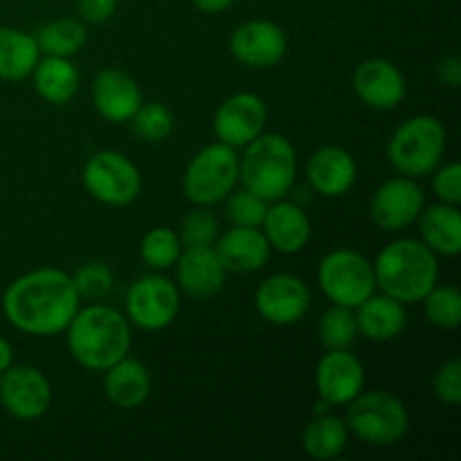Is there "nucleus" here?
I'll return each mask as SVG.
<instances>
[{
    "instance_id": "f257e3e1",
    "label": "nucleus",
    "mask_w": 461,
    "mask_h": 461,
    "mask_svg": "<svg viewBox=\"0 0 461 461\" xmlns=\"http://www.w3.org/2000/svg\"><path fill=\"white\" fill-rule=\"evenodd\" d=\"M3 315L16 331L34 338L59 336L81 306L72 275L36 268L14 279L3 293Z\"/></svg>"
},
{
    "instance_id": "f03ea898",
    "label": "nucleus",
    "mask_w": 461,
    "mask_h": 461,
    "mask_svg": "<svg viewBox=\"0 0 461 461\" xmlns=\"http://www.w3.org/2000/svg\"><path fill=\"white\" fill-rule=\"evenodd\" d=\"M63 333L75 363L88 372H106L111 365L129 356L133 342L126 315L102 302L79 306Z\"/></svg>"
},
{
    "instance_id": "7ed1b4c3",
    "label": "nucleus",
    "mask_w": 461,
    "mask_h": 461,
    "mask_svg": "<svg viewBox=\"0 0 461 461\" xmlns=\"http://www.w3.org/2000/svg\"><path fill=\"white\" fill-rule=\"evenodd\" d=\"M376 291L408 304H419L439 282V257L421 239H396L372 261Z\"/></svg>"
},
{
    "instance_id": "20e7f679",
    "label": "nucleus",
    "mask_w": 461,
    "mask_h": 461,
    "mask_svg": "<svg viewBox=\"0 0 461 461\" xmlns=\"http://www.w3.org/2000/svg\"><path fill=\"white\" fill-rule=\"evenodd\" d=\"M297 180V151L282 133H261L239 156V183L266 203L286 198Z\"/></svg>"
},
{
    "instance_id": "39448f33",
    "label": "nucleus",
    "mask_w": 461,
    "mask_h": 461,
    "mask_svg": "<svg viewBox=\"0 0 461 461\" xmlns=\"http://www.w3.org/2000/svg\"><path fill=\"white\" fill-rule=\"evenodd\" d=\"M448 133L435 115H414L396 126L387 142V160L396 174L426 178L444 162Z\"/></svg>"
},
{
    "instance_id": "423d86ee",
    "label": "nucleus",
    "mask_w": 461,
    "mask_h": 461,
    "mask_svg": "<svg viewBox=\"0 0 461 461\" xmlns=\"http://www.w3.org/2000/svg\"><path fill=\"white\" fill-rule=\"evenodd\" d=\"M345 408L349 435L367 446L390 448L403 441L410 432L408 408L399 396L387 390H363Z\"/></svg>"
},
{
    "instance_id": "0eeeda50",
    "label": "nucleus",
    "mask_w": 461,
    "mask_h": 461,
    "mask_svg": "<svg viewBox=\"0 0 461 461\" xmlns=\"http://www.w3.org/2000/svg\"><path fill=\"white\" fill-rule=\"evenodd\" d=\"M239 185V153L223 142L203 147L187 162L183 174V194L194 207H214Z\"/></svg>"
},
{
    "instance_id": "6e6552de",
    "label": "nucleus",
    "mask_w": 461,
    "mask_h": 461,
    "mask_svg": "<svg viewBox=\"0 0 461 461\" xmlns=\"http://www.w3.org/2000/svg\"><path fill=\"white\" fill-rule=\"evenodd\" d=\"M318 286L331 304L356 309L376 293L372 261L358 250L336 248L318 264Z\"/></svg>"
},
{
    "instance_id": "1a4fd4ad",
    "label": "nucleus",
    "mask_w": 461,
    "mask_h": 461,
    "mask_svg": "<svg viewBox=\"0 0 461 461\" xmlns=\"http://www.w3.org/2000/svg\"><path fill=\"white\" fill-rule=\"evenodd\" d=\"M81 185L102 205L126 207L142 194V174L129 156L102 149L86 160Z\"/></svg>"
},
{
    "instance_id": "9d476101",
    "label": "nucleus",
    "mask_w": 461,
    "mask_h": 461,
    "mask_svg": "<svg viewBox=\"0 0 461 461\" xmlns=\"http://www.w3.org/2000/svg\"><path fill=\"white\" fill-rule=\"evenodd\" d=\"M180 311V288L165 275H144L131 284L124 300V315L131 327L142 331H162L171 327Z\"/></svg>"
},
{
    "instance_id": "9b49d317",
    "label": "nucleus",
    "mask_w": 461,
    "mask_h": 461,
    "mask_svg": "<svg viewBox=\"0 0 461 461\" xmlns=\"http://www.w3.org/2000/svg\"><path fill=\"white\" fill-rule=\"evenodd\" d=\"M309 284L293 273H275L266 277L255 291V311L273 327H293L311 311Z\"/></svg>"
},
{
    "instance_id": "f8f14e48",
    "label": "nucleus",
    "mask_w": 461,
    "mask_h": 461,
    "mask_svg": "<svg viewBox=\"0 0 461 461\" xmlns=\"http://www.w3.org/2000/svg\"><path fill=\"white\" fill-rule=\"evenodd\" d=\"M426 207V194L417 178L394 176L376 187L369 201V219L383 232H403L417 223Z\"/></svg>"
},
{
    "instance_id": "ddd939ff",
    "label": "nucleus",
    "mask_w": 461,
    "mask_h": 461,
    "mask_svg": "<svg viewBox=\"0 0 461 461\" xmlns=\"http://www.w3.org/2000/svg\"><path fill=\"white\" fill-rule=\"evenodd\" d=\"M0 405L18 421H36L52 405V385L39 367L12 365L0 374Z\"/></svg>"
},
{
    "instance_id": "4468645a",
    "label": "nucleus",
    "mask_w": 461,
    "mask_h": 461,
    "mask_svg": "<svg viewBox=\"0 0 461 461\" xmlns=\"http://www.w3.org/2000/svg\"><path fill=\"white\" fill-rule=\"evenodd\" d=\"M268 124V106L257 93H234L219 104L212 120L216 140L232 149H243L259 138Z\"/></svg>"
},
{
    "instance_id": "2eb2a0df",
    "label": "nucleus",
    "mask_w": 461,
    "mask_h": 461,
    "mask_svg": "<svg viewBox=\"0 0 461 461\" xmlns=\"http://www.w3.org/2000/svg\"><path fill=\"white\" fill-rule=\"evenodd\" d=\"M230 52L241 66L252 70H268L284 61L288 50L286 32L268 18H252L232 30Z\"/></svg>"
},
{
    "instance_id": "dca6fc26",
    "label": "nucleus",
    "mask_w": 461,
    "mask_h": 461,
    "mask_svg": "<svg viewBox=\"0 0 461 461\" xmlns=\"http://www.w3.org/2000/svg\"><path fill=\"white\" fill-rule=\"evenodd\" d=\"M351 88L365 106L374 111H394L408 95V81L394 61L374 57L356 66L351 75Z\"/></svg>"
},
{
    "instance_id": "f3484780",
    "label": "nucleus",
    "mask_w": 461,
    "mask_h": 461,
    "mask_svg": "<svg viewBox=\"0 0 461 461\" xmlns=\"http://www.w3.org/2000/svg\"><path fill=\"white\" fill-rule=\"evenodd\" d=\"M315 390L331 408L347 405L365 390V367L351 349H327L315 367Z\"/></svg>"
},
{
    "instance_id": "a211bd4d",
    "label": "nucleus",
    "mask_w": 461,
    "mask_h": 461,
    "mask_svg": "<svg viewBox=\"0 0 461 461\" xmlns=\"http://www.w3.org/2000/svg\"><path fill=\"white\" fill-rule=\"evenodd\" d=\"M90 99L97 115L111 124H129L144 102L138 81L120 68H104L95 75Z\"/></svg>"
},
{
    "instance_id": "6ab92c4d",
    "label": "nucleus",
    "mask_w": 461,
    "mask_h": 461,
    "mask_svg": "<svg viewBox=\"0 0 461 461\" xmlns=\"http://www.w3.org/2000/svg\"><path fill=\"white\" fill-rule=\"evenodd\" d=\"M174 268L176 286L198 302L219 295L228 277V270L216 257L214 246H185Z\"/></svg>"
},
{
    "instance_id": "aec40b11",
    "label": "nucleus",
    "mask_w": 461,
    "mask_h": 461,
    "mask_svg": "<svg viewBox=\"0 0 461 461\" xmlns=\"http://www.w3.org/2000/svg\"><path fill=\"white\" fill-rule=\"evenodd\" d=\"M309 187L322 198H342L354 189L358 180V165L347 149L324 144L315 149L306 160Z\"/></svg>"
},
{
    "instance_id": "412c9836",
    "label": "nucleus",
    "mask_w": 461,
    "mask_h": 461,
    "mask_svg": "<svg viewBox=\"0 0 461 461\" xmlns=\"http://www.w3.org/2000/svg\"><path fill=\"white\" fill-rule=\"evenodd\" d=\"M261 232L273 252L297 255L309 246L313 228H311V219L304 207L288 198H279V201L268 203V210L261 221Z\"/></svg>"
},
{
    "instance_id": "4be33fe9",
    "label": "nucleus",
    "mask_w": 461,
    "mask_h": 461,
    "mask_svg": "<svg viewBox=\"0 0 461 461\" xmlns=\"http://www.w3.org/2000/svg\"><path fill=\"white\" fill-rule=\"evenodd\" d=\"M214 252L223 268L234 275H250L264 268L270 259V246L261 228H241L232 225L219 234Z\"/></svg>"
},
{
    "instance_id": "5701e85b",
    "label": "nucleus",
    "mask_w": 461,
    "mask_h": 461,
    "mask_svg": "<svg viewBox=\"0 0 461 461\" xmlns=\"http://www.w3.org/2000/svg\"><path fill=\"white\" fill-rule=\"evenodd\" d=\"M356 324H358V336L367 338L372 342H390L396 340L408 327V311L403 302L385 295V293H374L363 304L354 309Z\"/></svg>"
},
{
    "instance_id": "b1692460",
    "label": "nucleus",
    "mask_w": 461,
    "mask_h": 461,
    "mask_svg": "<svg viewBox=\"0 0 461 461\" xmlns=\"http://www.w3.org/2000/svg\"><path fill=\"white\" fill-rule=\"evenodd\" d=\"M104 394L115 408L138 410L151 396V374L142 360L124 356L104 372Z\"/></svg>"
},
{
    "instance_id": "393cba45",
    "label": "nucleus",
    "mask_w": 461,
    "mask_h": 461,
    "mask_svg": "<svg viewBox=\"0 0 461 461\" xmlns=\"http://www.w3.org/2000/svg\"><path fill=\"white\" fill-rule=\"evenodd\" d=\"M30 77L34 81L36 95L52 106H66L79 93V70H77L75 61L68 57L41 54L39 63Z\"/></svg>"
},
{
    "instance_id": "a878e982",
    "label": "nucleus",
    "mask_w": 461,
    "mask_h": 461,
    "mask_svg": "<svg viewBox=\"0 0 461 461\" xmlns=\"http://www.w3.org/2000/svg\"><path fill=\"white\" fill-rule=\"evenodd\" d=\"M421 241L437 257H457L461 252V214L459 205L437 203L423 207L417 219Z\"/></svg>"
},
{
    "instance_id": "bb28decb",
    "label": "nucleus",
    "mask_w": 461,
    "mask_h": 461,
    "mask_svg": "<svg viewBox=\"0 0 461 461\" xmlns=\"http://www.w3.org/2000/svg\"><path fill=\"white\" fill-rule=\"evenodd\" d=\"M41 59L39 41L34 34L18 27L0 25V79H30Z\"/></svg>"
},
{
    "instance_id": "cd10ccee",
    "label": "nucleus",
    "mask_w": 461,
    "mask_h": 461,
    "mask_svg": "<svg viewBox=\"0 0 461 461\" xmlns=\"http://www.w3.org/2000/svg\"><path fill=\"white\" fill-rule=\"evenodd\" d=\"M349 444V428L345 419L331 412L315 414L302 430V448L315 461H331L345 453Z\"/></svg>"
},
{
    "instance_id": "c85d7f7f",
    "label": "nucleus",
    "mask_w": 461,
    "mask_h": 461,
    "mask_svg": "<svg viewBox=\"0 0 461 461\" xmlns=\"http://www.w3.org/2000/svg\"><path fill=\"white\" fill-rule=\"evenodd\" d=\"M34 36L39 41L41 54H45V57L72 59L88 41V27L79 16H63L45 23Z\"/></svg>"
},
{
    "instance_id": "c756f323",
    "label": "nucleus",
    "mask_w": 461,
    "mask_h": 461,
    "mask_svg": "<svg viewBox=\"0 0 461 461\" xmlns=\"http://www.w3.org/2000/svg\"><path fill=\"white\" fill-rule=\"evenodd\" d=\"M318 338L324 349H351L358 340L354 309L340 304L329 306L318 322Z\"/></svg>"
},
{
    "instance_id": "7c9ffc66",
    "label": "nucleus",
    "mask_w": 461,
    "mask_h": 461,
    "mask_svg": "<svg viewBox=\"0 0 461 461\" xmlns=\"http://www.w3.org/2000/svg\"><path fill=\"white\" fill-rule=\"evenodd\" d=\"M421 302L423 313L432 327L453 331L461 324V291L453 284L437 282Z\"/></svg>"
},
{
    "instance_id": "2f4dec72",
    "label": "nucleus",
    "mask_w": 461,
    "mask_h": 461,
    "mask_svg": "<svg viewBox=\"0 0 461 461\" xmlns=\"http://www.w3.org/2000/svg\"><path fill=\"white\" fill-rule=\"evenodd\" d=\"M180 252H183V243H180L178 232H174L171 228H165V225L151 228L144 234L142 241H140V257L156 273L174 268Z\"/></svg>"
},
{
    "instance_id": "473e14b6",
    "label": "nucleus",
    "mask_w": 461,
    "mask_h": 461,
    "mask_svg": "<svg viewBox=\"0 0 461 461\" xmlns=\"http://www.w3.org/2000/svg\"><path fill=\"white\" fill-rule=\"evenodd\" d=\"M133 126V133L144 142H165L176 129L174 113L160 102H142V106L135 111L129 122Z\"/></svg>"
},
{
    "instance_id": "72a5a7b5",
    "label": "nucleus",
    "mask_w": 461,
    "mask_h": 461,
    "mask_svg": "<svg viewBox=\"0 0 461 461\" xmlns=\"http://www.w3.org/2000/svg\"><path fill=\"white\" fill-rule=\"evenodd\" d=\"M81 302H102L115 288V275L104 261H88L72 275Z\"/></svg>"
},
{
    "instance_id": "f704fd0d",
    "label": "nucleus",
    "mask_w": 461,
    "mask_h": 461,
    "mask_svg": "<svg viewBox=\"0 0 461 461\" xmlns=\"http://www.w3.org/2000/svg\"><path fill=\"white\" fill-rule=\"evenodd\" d=\"M223 205L225 219L232 225H241V228H261V221H264L266 210H268V203L264 198L243 187H234L223 201Z\"/></svg>"
},
{
    "instance_id": "c9c22d12",
    "label": "nucleus",
    "mask_w": 461,
    "mask_h": 461,
    "mask_svg": "<svg viewBox=\"0 0 461 461\" xmlns=\"http://www.w3.org/2000/svg\"><path fill=\"white\" fill-rule=\"evenodd\" d=\"M221 234L219 219L210 207H196L189 214H185L180 223V243L185 246H214Z\"/></svg>"
},
{
    "instance_id": "e433bc0d",
    "label": "nucleus",
    "mask_w": 461,
    "mask_h": 461,
    "mask_svg": "<svg viewBox=\"0 0 461 461\" xmlns=\"http://www.w3.org/2000/svg\"><path fill=\"white\" fill-rule=\"evenodd\" d=\"M432 392L439 403L450 405V408H457L461 403V360L457 356L444 360L437 367L432 376Z\"/></svg>"
},
{
    "instance_id": "4c0bfd02",
    "label": "nucleus",
    "mask_w": 461,
    "mask_h": 461,
    "mask_svg": "<svg viewBox=\"0 0 461 461\" xmlns=\"http://www.w3.org/2000/svg\"><path fill=\"white\" fill-rule=\"evenodd\" d=\"M432 192L439 203L459 205L461 203V165L459 162H441L432 171Z\"/></svg>"
},
{
    "instance_id": "58836bf2",
    "label": "nucleus",
    "mask_w": 461,
    "mask_h": 461,
    "mask_svg": "<svg viewBox=\"0 0 461 461\" xmlns=\"http://www.w3.org/2000/svg\"><path fill=\"white\" fill-rule=\"evenodd\" d=\"M120 0H75L77 16L86 25H104L115 16Z\"/></svg>"
},
{
    "instance_id": "ea45409f",
    "label": "nucleus",
    "mask_w": 461,
    "mask_h": 461,
    "mask_svg": "<svg viewBox=\"0 0 461 461\" xmlns=\"http://www.w3.org/2000/svg\"><path fill=\"white\" fill-rule=\"evenodd\" d=\"M435 75H437V81H439L441 86H446V88H450V90L459 88V84H461V59L455 57V54H450V57H444L439 63H437Z\"/></svg>"
},
{
    "instance_id": "a19ab883",
    "label": "nucleus",
    "mask_w": 461,
    "mask_h": 461,
    "mask_svg": "<svg viewBox=\"0 0 461 461\" xmlns=\"http://www.w3.org/2000/svg\"><path fill=\"white\" fill-rule=\"evenodd\" d=\"M192 5L203 14H221L232 7L234 0H192Z\"/></svg>"
},
{
    "instance_id": "79ce46f5",
    "label": "nucleus",
    "mask_w": 461,
    "mask_h": 461,
    "mask_svg": "<svg viewBox=\"0 0 461 461\" xmlns=\"http://www.w3.org/2000/svg\"><path fill=\"white\" fill-rule=\"evenodd\" d=\"M14 365V347L7 338L0 336V374Z\"/></svg>"
}]
</instances>
